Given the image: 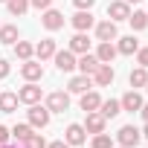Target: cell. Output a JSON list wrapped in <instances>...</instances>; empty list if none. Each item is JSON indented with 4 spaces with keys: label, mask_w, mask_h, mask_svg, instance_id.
<instances>
[{
    "label": "cell",
    "mask_w": 148,
    "mask_h": 148,
    "mask_svg": "<svg viewBox=\"0 0 148 148\" xmlns=\"http://www.w3.org/2000/svg\"><path fill=\"white\" fill-rule=\"evenodd\" d=\"M6 6H9V12H12L15 18H21V15H26V9H29V0H6Z\"/></svg>",
    "instance_id": "cell-25"
},
{
    "label": "cell",
    "mask_w": 148,
    "mask_h": 148,
    "mask_svg": "<svg viewBox=\"0 0 148 148\" xmlns=\"http://www.w3.org/2000/svg\"><path fill=\"white\" fill-rule=\"evenodd\" d=\"M142 136H145V139H148V122H145V131H142Z\"/></svg>",
    "instance_id": "cell-39"
},
{
    "label": "cell",
    "mask_w": 148,
    "mask_h": 148,
    "mask_svg": "<svg viewBox=\"0 0 148 148\" xmlns=\"http://www.w3.org/2000/svg\"><path fill=\"white\" fill-rule=\"evenodd\" d=\"M29 3H32L35 9H49V6H52V0H29Z\"/></svg>",
    "instance_id": "cell-33"
},
{
    "label": "cell",
    "mask_w": 148,
    "mask_h": 148,
    "mask_svg": "<svg viewBox=\"0 0 148 148\" xmlns=\"http://www.w3.org/2000/svg\"><path fill=\"white\" fill-rule=\"evenodd\" d=\"M6 76H9V61L0 58V79H6Z\"/></svg>",
    "instance_id": "cell-36"
},
{
    "label": "cell",
    "mask_w": 148,
    "mask_h": 148,
    "mask_svg": "<svg viewBox=\"0 0 148 148\" xmlns=\"http://www.w3.org/2000/svg\"><path fill=\"white\" fill-rule=\"evenodd\" d=\"M32 44H26V41H15V55L21 58V61H26V58H32Z\"/></svg>",
    "instance_id": "cell-27"
},
{
    "label": "cell",
    "mask_w": 148,
    "mask_h": 148,
    "mask_svg": "<svg viewBox=\"0 0 148 148\" xmlns=\"http://www.w3.org/2000/svg\"><path fill=\"white\" fill-rule=\"evenodd\" d=\"M70 52H76V55L90 52V38H87L84 32H76V35H73V41H70Z\"/></svg>",
    "instance_id": "cell-12"
},
{
    "label": "cell",
    "mask_w": 148,
    "mask_h": 148,
    "mask_svg": "<svg viewBox=\"0 0 148 148\" xmlns=\"http://www.w3.org/2000/svg\"><path fill=\"white\" fill-rule=\"evenodd\" d=\"M96 58H99L102 64H110V61L116 58V47H113L110 41H99V49H96Z\"/></svg>",
    "instance_id": "cell-16"
},
{
    "label": "cell",
    "mask_w": 148,
    "mask_h": 148,
    "mask_svg": "<svg viewBox=\"0 0 148 148\" xmlns=\"http://www.w3.org/2000/svg\"><path fill=\"white\" fill-rule=\"evenodd\" d=\"M73 3H76V9H90L96 0H73Z\"/></svg>",
    "instance_id": "cell-35"
},
{
    "label": "cell",
    "mask_w": 148,
    "mask_h": 148,
    "mask_svg": "<svg viewBox=\"0 0 148 148\" xmlns=\"http://www.w3.org/2000/svg\"><path fill=\"white\" fill-rule=\"evenodd\" d=\"M70 93H87L90 87H93V82H90V76H84V73H82V76H76V79H70Z\"/></svg>",
    "instance_id": "cell-18"
},
{
    "label": "cell",
    "mask_w": 148,
    "mask_h": 148,
    "mask_svg": "<svg viewBox=\"0 0 148 148\" xmlns=\"http://www.w3.org/2000/svg\"><path fill=\"white\" fill-rule=\"evenodd\" d=\"M18 108V93H0V113H12Z\"/></svg>",
    "instance_id": "cell-23"
},
{
    "label": "cell",
    "mask_w": 148,
    "mask_h": 148,
    "mask_svg": "<svg viewBox=\"0 0 148 148\" xmlns=\"http://www.w3.org/2000/svg\"><path fill=\"white\" fill-rule=\"evenodd\" d=\"M131 18V3H125V0H113V3H108V21H128Z\"/></svg>",
    "instance_id": "cell-1"
},
{
    "label": "cell",
    "mask_w": 148,
    "mask_h": 148,
    "mask_svg": "<svg viewBox=\"0 0 148 148\" xmlns=\"http://www.w3.org/2000/svg\"><path fill=\"white\" fill-rule=\"evenodd\" d=\"M99 64H102V61H99L96 55H90V52H84V55H82V58L76 61V67H79V70L84 73V76H93V73H96V67H99Z\"/></svg>",
    "instance_id": "cell-14"
},
{
    "label": "cell",
    "mask_w": 148,
    "mask_h": 148,
    "mask_svg": "<svg viewBox=\"0 0 148 148\" xmlns=\"http://www.w3.org/2000/svg\"><path fill=\"white\" fill-rule=\"evenodd\" d=\"M18 102H23V105H38V102H41V87H38L35 82L23 84V87L18 90Z\"/></svg>",
    "instance_id": "cell-4"
},
{
    "label": "cell",
    "mask_w": 148,
    "mask_h": 148,
    "mask_svg": "<svg viewBox=\"0 0 148 148\" xmlns=\"http://www.w3.org/2000/svg\"><path fill=\"white\" fill-rule=\"evenodd\" d=\"M119 105H122V110H131V113H136V110L142 108V96H139L136 90H128V93L119 99Z\"/></svg>",
    "instance_id": "cell-11"
},
{
    "label": "cell",
    "mask_w": 148,
    "mask_h": 148,
    "mask_svg": "<svg viewBox=\"0 0 148 148\" xmlns=\"http://www.w3.org/2000/svg\"><path fill=\"white\" fill-rule=\"evenodd\" d=\"M99 113H102L105 119H113V116H119V113H122V105H119V99H108V102H102V105H99Z\"/></svg>",
    "instance_id": "cell-20"
},
{
    "label": "cell",
    "mask_w": 148,
    "mask_h": 148,
    "mask_svg": "<svg viewBox=\"0 0 148 148\" xmlns=\"http://www.w3.org/2000/svg\"><path fill=\"white\" fill-rule=\"evenodd\" d=\"M139 136H142V134H139L134 125H122L119 134H116V142H119L122 148H134V145L139 142Z\"/></svg>",
    "instance_id": "cell-3"
},
{
    "label": "cell",
    "mask_w": 148,
    "mask_h": 148,
    "mask_svg": "<svg viewBox=\"0 0 148 148\" xmlns=\"http://www.w3.org/2000/svg\"><path fill=\"white\" fill-rule=\"evenodd\" d=\"M139 113H142V119L148 122V105H142V108H139Z\"/></svg>",
    "instance_id": "cell-38"
},
{
    "label": "cell",
    "mask_w": 148,
    "mask_h": 148,
    "mask_svg": "<svg viewBox=\"0 0 148 148\" xmlns=\"http://www.w3.org/2000/svg\"><path fill=\"white\" fill-rule=\"evenodd\" d=\"M3 3H6V0H3Z\"/></svg>",
    "instance_id": "cell-43"
},
{
    "label": "cell",
    "mask_w": 148,
    "mask_h": 148,
    "mask_svg": "<svg viewBox=\"0 0 148 148\" xmlns=\"http://www.w3.org/2000/svg\"><path fill=\"white\" fill-rule=\"evenodd\" d=\"M145 90H148V84H145Z\"/></svg>",
    "instance_id": "cell-42"
},
{
    "label": "cell",
    "mask_w": 148,
    "mask_h": 148,
    "mask_svg": "<svg viewBox=\"0 0 148 148\" xmlns=\"http://www.w3.org/2000/svg\"><path fill=\"white\" fill-rule=\"evenodd\" d=\"M29 125L32 128H47L49 125V110L41 105H29Z\"/></svg>",
    "instance_id": "cell-5"
},
{
    "label": "cell",
    "mask_w": 148,
    "mask_h": 148,
    "mask_svg": "<svg viewBox=\"0 0 148 148\" xmlns=\"http://www.w3.org/2000/svg\"><path fill=\"white\" fill-rule=\"evenodd\" d=\"M23 148H47V142H44V136H41V134H32V136L23 142Z\"/></svg>",
    "instance_id": "cell-31"
},
{
    "label": "cell",
    "mask_w": 148,
    "mask_h": 148,
    "mask_svg": "<svg viewBox=\"0 0 148 148\" xmlns=\"http://www.w3.org/2000/svg\"><path fill=\"white\" fill-rule=\"evenodd\" d=\"M136 61H139V67H148V47L136 49Z\"/></svg>",
    "instance_id": "cell-32"
},
{
    "label": "cell",
    "mask_w": 148,
    "mask_h": 148,
    "mask_svg": "<svg viewBox=\"0 0 148 148\" xmlns=\"http://www.w3.org/2000/svg\"><path fill=\"white\" fill-rule=\"evenodd\" d=\"M41 23H44L49 32H55V29H61V26H64V15H61V12H55V9H44Z\"/></svg>",
    "instance_id": "cell-10"
},
{
    "label": "cell",
    "mask_w": 148,
    "mask_h": 148,
    "mask_svg": "<svg viewBox=\"0 0 148 148\" xmlns=\"http://www.w3.org/2000/svg\"><path fill=\"white\" fill-rule=\"evenodd\" d=\"M9 136H12V134H9V128H6V125H0V145H6V142H9Z\"/></svg>",
    "instance_id": "cell-34"
},
{
    "label": "cell",
    "mask_w": 148,
    "mask_h": 148,
    "mask_svg": "<svg viewBox=\"0 0 148 148\" xmlns=\"http://www.w3.org/2000/svg\"><path fill=\"white\" fill-rule=\"evenodd\" d=\"M47 148H70V145H67V142H64V139H55V142H49V145H47Z\"/></svg>",
    "instance_id": "cell-37"
},
{
    "label": "cell",
    "mask_w": 148,
    "mask_h": 148,
    "mask_svg": "<svg viewBox=\"0 0 148 148\" xmlns=\"http://www.w3.org/2000/svg\"><path fill=\"white\" fill-rule=\"evenodd\" d=\"M128 21H131V26H134L136 32H142V29L148 26V12H134Z\"/></svg>",
    "instance_id": "cell-26"
},
{
    "label": "cell",
    "mask_w": 148,
    "mask_h": 148,
    "mask_svg": "<svg viewBox=\"0 0 148 148\" xmlns=\"http://www.w3.org/2000/svg\"><path fill=\"white\" fill-rule=\"evenodd\" d=\"M21 76H23L26 82H38V79H44V67H41L38 61L26 58V61H23V67H21Z\"/></svg>",
    "instance_id": "cell-7"
},
{
    "label": "cell",
    "mask_w": 148,
    "mask_h": 148,
    "mask_svg": "<svg viewBox=\"0 0 148 148\" xmlns=\"http://www.w3.org/2000/svg\"><path fill=\"white\" fill-rule=\"evenodd\" d=\"M96 21H93V15H90V9H79L76 15H73V26H76L79 32H84V29H90Z\"/></svg>",
    "instance_id": "cell-13"
},
{
    "label": "cell",
    "mask_w": 148,
    "mask_h": 148,
    "mask_svg": "<svg viewBox=\"0 0 148 148\" xmlns=\"http://www.w3.org/2000/svg\"><path fill=\"white\" fill-rule=\"evenodd\" d=\"M113 79H116V70H113L110 64H99V67H96V73H93V82H96L99 87L113 84Z\"/></svg>",
    "instance_id": "cell-6"
},
{
    "label": "cell",
    "mask_w": 148,
    "mask_h": 148,
    "mask_svg": "<svg viewBox=\"0 0 148 148\" xmlns=\"http://www.w3.org/2000/svg\"><path fill=\"white\" fill-rule=\"evenodd\" d=\"M52 58H55V67H58L61 73H70L73 67H76V52H70V49H64V52H58V49H55V55H52Z\"/></svg>",
    "instance_id": "cell-9"
},
{
    "label": "cell",
    "mask_w": 148,
    "mask_h": 148,
    "mask_svg": "<svg viewBox=\"0 0 148 148\" xmlns=\"http://www.w3.org/2000/svg\"><path fill=\"white\" fill-rule=\"evenodd\" d=\"M12 136H15V139L23 145V142L32 136V125H15V128H12Z\"/></svg>",
    "instance_id": "cell-28"
},
{
    "label": "cell",
    "mask_w": 148,
    "mask_h": 148,
    "mask_svg": "<svg viewBox=\"0 0 148 148\" xmlns=\"http://www.w3.org/2000/svg\"><path fill=\"white\" fill-rule=\"evenodd\" d=\"M0 148H9V145H0Z\"/></svg>",
    "instance_id": "cell-41"
},
{
    "label": "cell",
    "mask_w": 148,
    "mask_h": 148,
    "mask_svg": "<svg viewBox=\"0 0 148 148\" xmlns=\"http://www.w3.org/2000/svg\"><path fill=\"white\" fill-rule=\"evenodd\" d=\"M93 148H113V139L102 131V134H96V136H93Z\"/></svg>",
    "instance_id": "cell-30"
},
{
    "label": "cell",
    "mask_w": 148,
    "mask_h": 148,
    "mask_svg": "<svg viewBox=\"0 0 148 148\" xmlns=\"http://www.w3.org/2000/svg\"><path fill=\"white\" fill-rule=\"evenodd\" d=\"M35 55H38L41 61L52 58V55H55V41H52V38H44V41H41L38 47H35Z\"/></svg>",
    "instance_id": "cell-21"
},
{
    "label": "cell",
    "mask_w": 148,
    "mask_h": 148,
    "mask_svg": "<svg viewBox=\"0 0 148 148\" xmlns=\"http://www.w3.org/2000/svg\"><path fill=\"white\" fill-rule=\"evenodd\" d=\"M119 148H122V145H119Z\"/></svg>",
    "instance_id": "cell-44"
},
{
    "label": "cell",
    "mask_w": 148,
    "mask_h": 148,
    "mask_svg": "<svg viewBox=\"0 0 148 148\" xmlns=\"http://www.w3.org/2000/svg\"><path fill=\"white\" fill-rule=\"evenodd\" d=\"M84 134H87L84 125H76V122H73V125L67 128V134H64V136H67V145H82V142H84Z\"/></svg>",
    "instance_id": "cell-17"
},
{
    "label": "cell",
    "mask_w": 148,
    "mask_h": 148,
    "mask_svg": "<svg viewBox=\"0 0 148 148\" xmlns=\"http://www.w3.org/2000/svg\"><path fill=\"white\" fill-rule=\"evenodd\" d=\"M96 38L99 41H116V23L113 21H102L96 26Z\"/></svg>",
    "instance_id": "cell-15"
},
{
    "label": "cell",
    "mask_w": 148,
    "mask_h": 148,
    "mask_svg": "<svg viewBox=\"0 0 148 148\" xmlns=\"http://www.w3.org/2000/svg\"><path fill=\"white\" fill-rule=\"evenodd\" d=\"M131 87L136 90V87H145L148 84V73H145V67H136V70H131Z\"/></svg>",
    "instance_id": "cell-24"
},
{
    "label": "cell",
    "mask_w": 148,
    "mask_h": 148,
    "mask_svg": "<svg viewBox=\"0 0 148 148\" xmlns=\"http://www.w3.org/2000/svg\"><path fill=\"white\" fill-rule=\"evenodd\" d=\"M18 41V26H0V44H15Z\"/></svg>",
    "instance_id": "cell-29"
},
{
    "label": "cell",
    "mask_w": 148,
    "mask_h": 148,
    "mask_svg": "<svg viewBox=\"0 0 148 148\" xmlns=\"http://www.w3.org/2000/svg\"><path fill=\"white\" fill-rule=\"evenodd\" d=\"M139 49V41L134 38V35H128V38H119V47H116V52H122V55H134Z\"/></svg>",
    "instance_id": "cell-22"
},
{
    "label": "cell",
    "mask_w": 148,
    "mask_h": 148,
    "mask_svg": "<svg viewBox=\"0 0 148 148\" xmlns=\"http://www.w3.org/2000/svg\"><path fill=\"white\" fill-rule=\"evenodd\" d=\"M125 3H139V0H125Z\"/></svg>",
    "instance_id": "cell-40"
},
{
    "label": "cell",
    "mask_w": 148,
    "mask_h": 148,
    "mask_svg": "<svg viewBox=\"0 0 148 148\" xmlns=\"http://www.w3.org/2000/svg\"><path fill=\"white\" fill-rule=\"evenodd\" d=\"M67 108H70V96H67V93L55 90V93L47 96V110H49V113H64Z\"/></svg>",
    "instance_id": "cell-2"
},
{
    "label": "cell",
    "mask_w": 148,
    "mask_h": 148,
    "mask_svg": "<svg viewBox=\"0 0 148 148\" xmlns=\"http://www.w3.org/2000/svg\"><path fill=\"white\" fill-rule=\"evenodd\" d=\"M99 105H102V96H99V93H93V90L82 93V110H84V113H90V110H99Z\"/></svg>",
    "instance_id": "cell-19"
},
{
    "label": "cell",
    "mask_w": 148,
    "mask_h": 148,
    "mask_svg": "<svg viewBox=\"0 0 148 148\" xmlns=\"http://www.w3.org/2000/svg\"><path fill=\"white\" fill-rule=\"evenodd\" d=\"M105 122H108V119H105L99 110H90L87 119H84V131H87V134H102V131H105Z\"/></svg>",
    "instance_id": "cell-8"
}]
</instances>
